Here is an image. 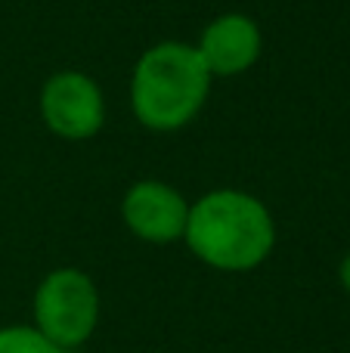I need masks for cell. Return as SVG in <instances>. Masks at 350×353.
<instances>
[{"mask_svg":"<svg viewBox=\"0 0 350 353\" xmlns=\"http://www.w3.org/2000/svg\"><path fill=\"white\" fill-rule=\"evenodd\" d=\"M183 239L208 267L242 273L270 257L276 223L260 199L239 189H214L189 208Z\"/></svg>","mask_w":350,"mask_h":353,"instance_id":"obj_1","label":"cell"},{"mask_svg":"<svg viewBox=\"0 0 350 353\" xmlns=\"http://www.w3.org/2000/svg\"><path fill=\"white\" fill-rule=\"evenodd\" d=\"M211 90V72L196 47L165 41L140 56L130 81L134 115L149 130H177L189 124Z\"/></svg>","mask_w":350,"mask_h":353,"instance_id":"obj_2","label":"cell"},{"mask_svg":"<svg viewBox=\"0 0 350 353\" xmlns=\"http://www.w3.org/2000/svg\"><path fill=\"white\" fill-rule=\"evenodd\" d=\"M34 323L43 338L72 350L93 335L99 323V292L74 267L53 270L34 292Z\"/></svg>","mask_w":350,"mask_h":353,"instance_id":"obj_3","label":"cell"},{"mask_svg":"<svg viewBox=\"0 0 350 353\" xmlns=\"http://www.w3.org/2000/svg\"><path fill=\"white\" fill-rule=\"evenodd\" d=\"M41 115L53 134L65 140H90L105 118L103 90L84 72H59L41 90Z\"/></svg>","mask_w":350,"mask_h":353,"instance_id":"obj_4","label":"cell"},{"mask_svg":"<svg viewBox=\"0 0 350 353\" xmlns=\"http://www.w3.org/2000/svg\"><path fill=\"white\" fill-rule=\"evenodd\" d=\"M124 223L134 236L146 242H174L186 232L189 220V205L174 186L158 180H140L127 189L121 201Z\"/></svg>","mask_w":350,"mask_h":353,"instance_id":"obj_5","label":"cell"},{"mask_svg":"<svg viewBox=\"0 0 350 353\" xmlns=\"http://www.w3.org/2000/svg\"><path fill=\"white\" fill-rule=\"evenodd\" d=\"M260 47H264V37H260L258 22L242 16V12H227V16H217L202 31V41L196 50L208 65L211 78L214 74L233 78L258 62Z\"/></svg>","mask_w":350,"mask_h":353,"instance_id":"obj_6","label":"cell"},{"mask_svg":"<svg viewBox=\"0 0 350 353\" xmlns=\"http://www.w3.org/2000/svg\"><path fill=\"white\" fill-rule=\"evenodd\" d=\"M0 353H68L50 338H43L37 329L28 325H10L0 329Z\"/></svg>","mask_w":350,"mask_h":353,"instance_id":"obj_7","label":"cell"},{"mask_svg":"<svg viewBox=\"0 0 350 353\" xmlns=\"http://www.w3.org/2000/svg\"><path fill=\"white\" fill-rule=\"evenodd\" d=\"M338 279H341V285H344V292L350 294V254L341 261V270H338Z\"/></svg>","mask_w":350,"mask_h":353,"instance_id":"obj_8","label":"cell"}]
</instances>
